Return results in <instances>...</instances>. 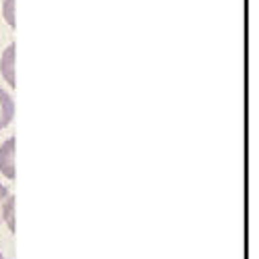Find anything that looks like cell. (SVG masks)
<instances>
[{
  "label": "cell",
  "instance_id": "obj_5",
  "mask_svg": "<svg viewBox=\"0 0 259 259\" xmlns=\"http://www.w3.org/2000/svg\"><path fill=\"white\" fill-rule=\"evenodd\" d=\"M3 17L11 27L17 25V21H15V0H5L3 3Z\"/></svg>",
  "mask_w": 259,
  "mask_h": 259
},
{
  "label": "cell",
  "instance_id": "obj_1",
  "mask_svg": "<svg viewBox=\"0 0 259 259\" xmlns=\"http://www.w3.org/2000/svg\"><path fill=\"white\" fill-rule=\"evenodd\" d=\"M15 145H17L15 137H9L3 145H0V172H3V177H7L9 181H15V177H17V170H15Z\"/></svg>",
  "mask_w": 259,
  "mask_h": 259
},
{
  "label": "cell",
  "instance_id": "obj_7",
  "mask_svg": "<svg viewBox=\"0 0 259 259\" xmlns=\"http://www.w3.org/2000/svg\"><path fill=\"white\" fill-rule=\"evenodd\" d=\"M0 259H5V255H3V253H0Z\"/></svg>",
  "mask_w": 259,
  "mask_h": 259
},
{
  "label": "cell",
  "instance_id": "obj_2",
  "mask_svg": "<svg viewBox=\"0 0 259 259\" xmlns=\"http://www.w3.org/2000/svg\"><path fill=\"white\" fill-rule=\"evenodd\" d=\"M15 52H17V46L9 44L3 52V56H0V73H3L5 81L11 85V88L17 85V81H15Z\"/></svg>",
  "mask_w": 259,
  "mask_h": 259
},
{
  "label": "cell",
  "instance_id": "obj_3",
  "mask_svg": "<svg viewBox=\"0 0 259 259\" xmlns=\"http://www.w3.org/2000/svg\"><path fill=\"white\" fill-rule=\"evenodd\" d=\"M13 118H15V102L5 90H0V131L7 128L13 122Z\"/></svg>",
  "mask_w": 259,
  "mask_h": 259
},
{
  "label": "cell",
  "instance_id": "obj_4",
  "mask_svg": "<svg viewBox=\"0 0 259 259\" xmlns=\"http://www.w3.org/2000/svg\"><path fill=\"white\" fill-rule=\"evenodd\" d=\"M3 220L7 222L9 230L15 232L17 222H15V197H13V195H9V197L5 199V203H3Z\"/></svg>",
  "mask_w": 259,
  "mask_h": 259
},
{
  "label": "cell",
  "instance_id": "obj_6",
  "mask_svg": "<svg viewBox=\"0 0 259 259\" xmlns=\"http://www.w3.org/2000/svg\"><path fill=\"white\" fill-rule=\"evenodd\" d=\"M11 195V193H9V189L3 185V183H0V222H3V203H5V199Z\"/></svg>",
  "mask_w": 259,
  "mask_h": 259
}]
</instances>
